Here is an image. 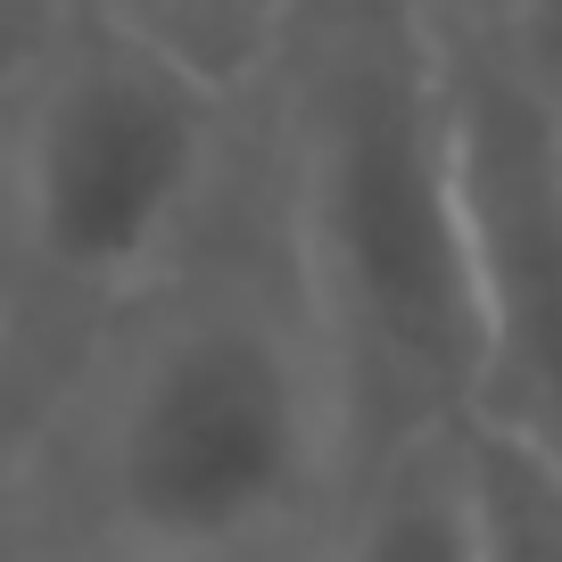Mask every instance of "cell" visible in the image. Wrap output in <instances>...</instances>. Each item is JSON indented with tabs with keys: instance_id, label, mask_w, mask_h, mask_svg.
I'll use <instances>...</instances> for the list:
<instances>
[{
	"instance_id": "11",
	"label": "cell",
	"mask_w": 562,
	"mask_h": 562,
	"mask_svg": "<svg viewBox=\"0 0 562 562\" xmlns=\"http://www.w3.org/2000/svg\"><path fill=\"white\" fill-rule=\"evenodd\" d=\"M554 158H562V108H554Z\"/></svg>"
},
{
	"instance_id": "8",
	"label": "cell",
	"mask_w": 562,
	"mask_h": 562,
	"mask_svg": "<svg viewBox=\"0 0 562 562\" xmlns=\"http://www.w3.org/2000/svg\"><path fill=\"white\" fill-rule=\"evenodd\" d=\"M496 58H505L546 108H562V0H513Z\"/></svg>"
},
{
	"instance_id": "7",
	"label": "cell",
	"mask_w": 562,
	"mask_h": 562,
	"mask_svg": "<svg viewBox=\"0 0 562 562\" xmlns=\"http://www.w3.org/2000/svg\"><path fill=\"white\" fill-rule=\"evenodd\" d=\"M108 9L133 18V25H149L158 42H175V50L191 58V67H207L215 83L257 91L299 0H108Z\"/></svg>"
},
{
	"instance_id": "4",
	"label": "cell",
	"mask_w": 562,
	"mask_h": 562,
	"mask_svg": "<svg viewBox=\"0 0 562 562\" xmlns=\"http://www.w3.org/2000/svg\"><path fill=\"white\" fill-rule=\"evenodd\" d=\"M456 50V42H447ZM463 175L480 257V397L472 422L562 472V158L554 108L496 50H456Z\"/></svg>"
},
{
	"instance_id": "2",
	"label": "cell",
	"mask_w": 562,
	"mask_h": 562,
	"mask_svg": "<svg viewBox=\"0 0 562 562\" xmlns=\"http://www.w3.org/2000/svg\"><path fill=\"white\" fill-rule=\"evenodd\" d=\"M257 108L356 488L389 447L472 422L480 397L456 50L422 0H299Z\"/></svg>"
},
{
	"instance_id": "6",
	"label": "cell",
	"mask_w": 562,
	"mask_h": 562,
	"mask_svg": "<svg viewBox=\"0 0 562 562\" xmlns=\"http://www.w3.org/2000/svg\"><path fill=\"white\" fill-rule=\"evenodd\" d=\"M480 472V562H562V472L521 439L472 422Z\"/></svg>"
},
{
	"instance_id": "10",
	"label": "cell",
	"mask_w": 562,
	"mask_h": 562,
	"mask_svg": "<svg viewBox=\"0 0 562 562\" xmlns=\"http://www.w3.org/2000/svg\"><path fill=\"white\" fill-rule=\"evenodd\" d=\"M50 18H58V0H0V83L25 67V50L42 42Z\"/></svg>"
},
{
	"instance_id": "9",
	"label": "cell",
	"mask_w": 562,
	"mask_h": 562,
	"mask_svg": "<svg viewBox=\"0 0 562 562\" xmlns=\"http://www.w3.org/2000/svg\"><path fill=\"white\" fill-rule=\"evenodd\" d=\"M430 9V25H439L456 50H496L505 42V18H513V0H422Z\"/></svg>"
},
{
	"instance_id": "3",
	"label": "cell",
	"mask_w": 562,
	"mask_h": 562,
	"mask_svg": "<svg viewBox=\"0 0 562 562\" xmlns=\"http://www.w3.org/2000/svg\"><path fill=\"white\" fill-rule=\"evenodd\" d=\"M257 149V91L116 18L58 0V18L0 83V306L67 364L124 299H140Z\"/></svg>"
},
{
	"instance_id": "1",
	"label": "cell",
	"mask_w": 562,
	"mask_h": 562,
	"mask_svg": "<svg viewBox=\"0 0 562 562\" xmlns=\"http://www.w3.org/2000/svg\"><path fill=\"white\" fill-rule=\"evenodd\" d=\"M18 488L50 562H323L348 430L265 108L215 224L50 372Z\"/></svg>"
},
{
	"instance_id": "5",
	"label": "cell",
	"mask_w": 562,
	"mask_h": 562,
	"mask_svg": "<svg viewBox=\"0 0 562 562\" xmlns=\"http://www.w3.org/2000/svg\"><path fill=\"white\" fill-rule=\"evenodd\" d=\"M323 562H480V472L472 422L389 447L348 496Z\"/></svg>"
}]
</instances>
